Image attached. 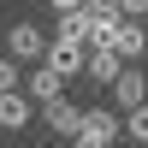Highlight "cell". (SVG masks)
<instances>
[{"label":"cell","instance_id":"cell-1","mask_svg":"<svg viewBox=\"0 0 148 148\" xmlns=\"http://www.w3.org/2000/svg\"><path fill=\"white\" fill-rule=\"evenodd\" d=\"M89 47H113V53L125 59V65H136V59L148 53V24H136V18H119L113 30H101Z\"/></svg>","mask_w":148,"mask_h":148},{"label":"cell","instance_id":"cell-2","mask_svg":"<svg viewBox=\"0 0 148 148\" xmlns=\"http://www.w3.org/2000/svg\"><path fill=\"white\" fill-rule=\"evenodd\" d=\"M119 136H125V119H119L113 107H89V113H83V130L71 136V148H113Z\"/></svg>","mask_w":148,"mask_h":148},{"label":"cell","instance_id":"cell-3","mask_svg":"<svg viewBox=\"0 0 148 148\" xmlns=\"http://www.w3.org/2000/svg\"><path fill=\"white\" fill-rule=\"evenodd\" d=\"M6 53L18 59V65H36V59H47V36L36 30L30 18H18V24L6 30Z\"/></svg>","mask_w":148,"mask_h":148},{"label":"cell","instance_id":"cell-4","mask_svg":"<svg viewBox=\"0 0 148 148\" xmlns=\"http://www.w3.org/2000/svg\"><path fill=\"white\" fill-rule=\"evenodd\" d=\"M47 65H53L59 77L71 83L83 65H89V47H83V42H59V36H53V42H47Z\"/></svg>","mask_w":148,"mask_h":148},{"label":"cell","instance_id":"cell-5","mask_svg":"<svg viewBox=\"0 0 148 148\" xmlns=\"http://www.w3.org/2000/svg\"><path fill=\"white\" fill-rule=\"evenodd\" d=\"M42 119H47V130H53V136H77V130H83V113L65 101V95L42 101Z\"/></svg>","mask_w":148,"mask_h":148},{"label":"cell","instance_id":"cell-6","mask_svg":"<svg viewBox=\"0 0 148 148\" xmlns=\"http://www.w3.org/2000/svg\"><path fill=\"white\" fill-rule=\"evenodd\" d=\"M142 101H148V77H142L136 65H125V71L113 77V107H125V113H130V107H142Z\"/></svg>","mask_w":148,"mask_h":148},{"label":"cell","instance_id":"cell-7","mask_svg":"<svg viewBox=\"0 0 148 148\" xmlns=\"http://www.w3.org/2000/svg\"><path fill=\"white\" fill-rule=\"evenodd\" d=\"M95 36H101V24L89 18V6H77V12H59V42H83V47H89Z\"/></svg>","mask_w":148,"mask_h":148},{"label":"cell","instance_id":"cell-8","mask_svg":"<svg viewBox=\"0 0 148 148\" xmlns=\"http://www.w3.org/2000/svg\"><path fill=\"white\" fill-rule=\"evenodd\" d=\"M119 71H125V59H119L113 47H89V65H83V77H89V83H107V89H113Z\"/></svg>","mask_w":148,"mask_h":148},{"label":"cell","instance_id":"cell-9","mask_svg":"<svg viewBox=\"0 0 148 148\" xmlns=\"http://www.w3.org/2000/svg\"><path fill=\"white\" fill-rule=\"evenodd\" d=\"M24 125H30V95L0 89V130H24Z\"/></svg>","mask_w":148,"mask_h":148},{"label":"cell","instance_id":"cell-10","mask_svg":"<svg viewBox=\"0 0 148 148\" xmlns=\"http://www.w3.org/2000/svg\"><path fill=\"white\" fill-rule=\"evenodd\" d=\"M24 95H30V101H53V95H65V77L42 59V65L30 71V83H24Z\"/></svg>","mask_w":148,"mask_h":148},{"label":"cell","instance_id":"cell-11","mask_svg":"<svg viewBox=\"0 0 148 148\" xmlns=\"http://www.w3.org/2000/svg\"><path fill=\"white\" fill-rule=\"evenodd\" d=\"M125 136L148 148V101H142V107H130V113H125Z\"/></svg>","mask_w":148,"mask_h":148},{"label":"cell","instance_id":"cell-12","mask_svg":"<svg viewBox=\"0 0 148 148\" xmlns=\"http://www.w3.org/2000/svg\"><path fill=\"white\" fill-rule=\"evenodd\" d=\"M0 89H18V59H12V53L0 59Z\"/></svg>","mask_w":148,"mask_h":148},{"label":"cell","instance_id":"cell-13","mask_svg":"<svg viewBox=\"0 0 148 148\" xmlns=\"http://www.w3.org/2000/svg\"><path fill=\"white\" fill-rule=\"evenodd\" d=\"M119 12H125V18H148V0H113Z\"/></svg>","mask_w":148,"mask_h":148},{"label":"cell","instance_id":"cell-14","mask_svg":"<svg viewBox=\"0 0 148 148\" xmlns=\"http://www.w3.org/2000/svg\"><path fill=\"white\" fill-rule=\"evenodd\" d=\"M53 12H77V6H89V0H47Z\"/></svg>","mask_w":148,"mask_h":148}]
</instances>
